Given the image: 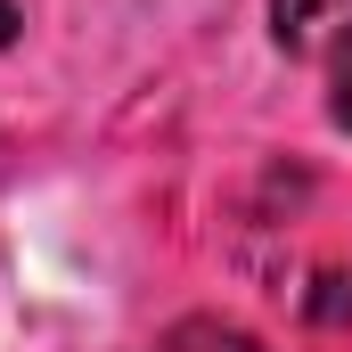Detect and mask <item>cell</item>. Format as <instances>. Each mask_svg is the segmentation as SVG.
I'll return each mask as SVG.
<instances>
[{
    "label": "cell",
    "mask_w": 352,
    "mask_h": 352,
    "mask_svg": "<svg viewBox=\"0 0 352 352\" xmlns=\"http://www.w3.org/2000/svg\"><path fill=\"white\" fill-rule=\"evenodd\" d=\"M320 287H328V295H320L311 311H320V320H344V311H352V278H344V270H328Z\"/></svg>",
    "instance_id": "3957f363"
},
{
    "label": "cell",
    "mask_w": 352,
    "mask_h": 352,
    "mask_svg": "<svg viewBox=\"0 0 352 352\" xmlns=\"http://www.w3.org/2000/svg\"><path fill=\"white\" fill-rule=\"evenodd\" d=\"M173 352H263L246 328H221V320H188V328H173Z\"/></svg>",
    "instance_id": "7a4b0ae2"
},
{
    "label": "cell",
    "mask_w": 352,
    "mask_h": 352,
    "mask_svg": "<svg viewBox=\"0 0 352 352\" xmlns=\"http://www.w3.org/2000/svg\"><path fill=\"white\" fill-rule=\"evenodd\" d=\"M270 41L287 58L352 50V0H270Z\"/></svg>",
    "instance_id": "6da1fadb"
},
{
    "label": "cell",
    "mask_w": 352,
    "mask_h": 352,
    "mask_svg": "<svg viewBox=\"0 0 352 352\" xmlns=\"http://www.w3.org/2000/svg\"><path fill=\"white\" fill-rule=\"evenodd\" d=\"M328 115L352 131V58H344V74H336V98H328Z\"/></svg>",
    "instance_id": "277c9868"
}]
</instances>
